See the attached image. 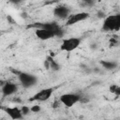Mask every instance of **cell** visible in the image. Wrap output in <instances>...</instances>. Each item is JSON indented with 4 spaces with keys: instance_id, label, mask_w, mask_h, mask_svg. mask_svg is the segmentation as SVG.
I'll use <instances>...</instances> for the list:
<instances>
[{
    "instance_id": "3",
    "label": "cell",
    "mask_w": 120,
    "mask_h": 120,
    "mask_svg": "<svg viewBox=\"0 0 120 120\" xmlns=\"http://www.w3.org/2000/svg\"><path fill=\"white\" fill-rule=\"evenodd\" d=\"M81 42H82V38H80L72 37L68 38H64L60 45V50L63 52H72L80 46Z\"/></svg>"
},
{
    "instance_id": "6",
    "label": "cell",
    "mask_w": 120,
    "mask_h": 120,
    "mask_svg": "<svg viewBox=\"0 0 120 120\" xmlns=\"http://www.w3.org/2000/svg\"><path fill=\"white\" fill-rule=\"evenodd\" d=\"M88 17H89L88 12H78V13H75V14H70L68 16V18L67 19L66 24L70 26V25H73L77 22H82V21L86 20Z\"/></svg>"
},
{
    "instance_id": "7",
    "label": "cell",
    "mask_w": 120,
    "mask_h": 120,
    "mask_svg": "<svg viewBox=\"0 0 120 120\" xmlns=\"http://www.w3.org/2000/svg\"><path fill=\"white\" fill-rule=\"evenodd\" d=\"M52 92H53L52 88H44V89L40 90L39 92H38L37 94H35L33 96V98H31V100L46 101L51 98V96L52 95Z\"/></svg>"
},
{
    "instance_id": "11",
    "label": "cell",
    "mask_w": 120,
    "mask_h": 120,
    "mask_svg": "<svg viewBox=\"0 0 120 120\" xmlns=\"http://www.w3.org/2000/svg\"><path fill=\"white\" fill-rule=\"evenodd\" d=\"M35 34L37 38H39L40 40H48L55 37L52 31L46 29H35Z\"/></svg>"
},
{
    "instance_id": "14",
    "label": "cell",
    "mask_w": 120,
    "mask_h": 120,
    "mask_svg": "<svg viewBox=\"0 0 120 120\" xmlns=\"http://www.w3.org/2000/svg\"><path fill=\"white\" fill-rule=\"evenodd\" d=\"M110 92L111 93H112V94H114L115 96H118V97H120V86H118V85H111L110 86Z\"/></svg>"
},
{
    "instance_id": "15",
    "label": "cell",
    "mask_w": 120,
    "mask_h": 120,
    "mask_svg": "<svg viewBox=\"0 0 120 120\" xmlns=\"http://www.w3.org/2000/svg\"><path fill=\"white\" fill-rule=\"evenodd\" d=\"M21 110H22V114L23 115H27L29 112H30V111H31V109L29 108V107H27V106H22V108H21Z\"/></svg>"
},
{
    "instance_id": "5",
    "label": "cell",
    "mask_w": 120,
    "mask_h": 120,
    "mask_svg": "<svg viewBox=\"0 0 120 120\" xmlns=\"http://www.w3.org/2000/svg\"><path fill=\"white\" fill-rule=\"evenodd\" d=\"M18 76H19V80H20L22 85L25 88L32 87L38 82L37 77L33 74L26 73V72H20Z\"/></svg>"
},
{
    "instance_id": "1",
    "label": "cell",
    "mask_w": 120,
    "mask_h": 120,
    "mask_svg": "<svg viewBox=\"0 0 120 120\" xmlns=\"http://www.w3.org/2000/svg\"><path fill=\"white\" fill-rule=\"evenodd\" d=\"M102 30L105 32H114L120 30V13L108 15L104 18Z\"/></svg>"
},
{
    "instance_id": "9",
    "label": "cell",
    "mask_w": 120,
    "mask_h": 120,
    "mask_svg": "<svg viewBox=\"0 0 120 120\" xmlns=\"http://www.w3.org/2000/svg\"><path fill=\"white\" fill-rule=\"evenodd\" d=\"M3 110L7 112V114L11 119H14V120L22 119L24 116L22 112V110L19 109L18 107H5V108H3Z\"/></svg>"
},
{
    "instance_id": "12",
    "label": "cell",
    "mask_w": 120,
    "mask_h": 120,
    "mask_svg": "<svg viewBox=\"0 0 120 120\" xmlns=\"http://www.w3.org/2000/svg\"><path fill=\"white\" fill-rule=\"evenodd\" d=\"M45 66L47 68H51L53 71H57L61 68V66L52 57V56H47V60L45 62Z\"/></svg>"
},
{
    "instance_id": "8",
    "label": "cell",
    "mask_w": 120,
    "mask_h": 120,
    "mask_svg": "<svg viewBox=\"0 0 120 120\" xmlns=\"http://www.w3.org/2000/svg\"><path fill=\"white\" fill-rule=\"evenodd\" d=\"M53 15L59 19H68L70 15V8L67 6L59 5L53 8Z\"/></svg>"
},
{
    "instance_id": "4",
    "label": "cell",
    "mask_w": 120,
    "mask_h": 120,
    "mask_svg": "<svg viewBox=\"0 0 120 120\" xmlns=\"http://www.w3.org/2000/svg\"><path fill=\"white\" fill-rule=\"evenodd\" d=\"M81 96L79 94H74V93H68V94H63L60 96L59 100L61 103H63L66 107L70 108L76 103H78L81 100Z\"/></svg>"
},
{
    "instance_id": "19",
    "label": "cell",
    "mask_w": 120,
    "mask_h": 120,
    "mask_svg": "<svg viewBox=\"0 0 120 120\" xmlns=\"http://www.w3.org/2000/svg\"><path fill=\"white\" fill-rule=\"evenodd\" d=\"M97 15L99 17V18H105L106 17V15H105V12H103V11H98V13H97Z\"/></svg>"
},
{
    "instance_id": "18",
    "label": "cell",
    "mask_w": 120,
    "mask_h": 120,
    "mask_svg": "<svg viewBox=\"0 0 120 120\" xmlns=\"http://www.w3.org/2000/svg\"><path fill=\"white\" fill-rule=\"evenodd\" d=\"M8 2H10L11 4H14V5H19V4L22 3L23 0H8Z\"/></svg>"
},
{
    "instance_id": "2",
    "label": "cell",
    "mask_w": 120,
    "mask_h": 120,
    "mask_svg": "<svg viewBox=\"0 0 120 120\" xmlns=\"http://www.w3.org/2000/svg\"><path fill=\"white\" fill-rule=\"evenodd\" d=\"M29 27H34L35 29H46L52 31L55 37L62 38L64 36V30L63 28L55 22H36L32 25H29Z\"/></svg>"
},
{
    "instance_id": "16",
    "label": "cell",
    "mask_w": 120,
    "mask_h": 120,
    "mask_svg": "<svg viewBox=\"0 0 120 120\" xmlns=\"http://www.w3.org/2000/svg\"><path fill=\"white\" fill-rule=\"evenodd\" d=\"M82 4L87 7H92L95 4V0H82Z\"/></svg>"
},
{
    "instance_id": "10",
    "label": "cell",
    "mask_w": 120,
    "mask_h": 120,
    "mask_svg": "<svg viewBox=\"0 0 120 120\" xmlns=\"http://www.w3.org/2000/svg\"><path fill=\"white\" fill-rule=\"evenodd\" d=\"M18 91V85L14 82H8L2 85V94L4 97L11 96Z\"/></svg>"
},
{
    "instance_id": "13",
    "label": "cell",
    "mask_w": 120,
    "mask_h": 120,
    "mask_svg": "<svg viewBox=\"0 0 120 120\" xmlns=\"http://www.w3.org/2000/svg\"><path fill=\"white\" fill-rule=\"evenodd\" d=\"M100 65L102 66V68H104L105 69H108V70H112V69H114V68H117V63L115 61L101 60L100 61Z\"/></svg>"
},
{
    "instance_id": "17",
    "label": "cell",
    "mask_w": 120,
    "mask_h": 120,
    "mask_svg": "<svg viewBox=\"0 0 120 120\" xmlns=\"http://www.w3.org/2000/svg\"><path fill=\"white\" fill-rule=\"evenodd\" d=\"M30 109H31V112H38L41 110L39 105H33L32 107H30Z\"/></svg>"
}]
</instances>
